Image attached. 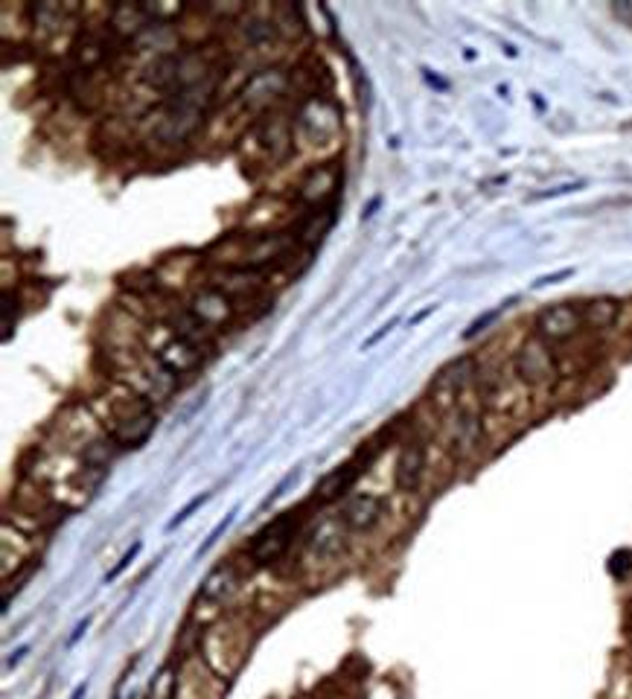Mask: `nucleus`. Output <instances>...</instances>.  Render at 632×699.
<instances>
[{"label": "nucleus", "mask_w": 632, "mask_h": 699, "mask_svg": "<svg viewBox=\"0 0 632 699\" xmlns=\"http://www.w3.org/2000/svg\"><path fill=\"white\" fill-rule=\"evenodd\" d=\"M298 525H300V516L295 510H286L277 519H271V522L254 537V542L248 545L251 559H254L257 566L277 563V559H280L289 551L292 539L298 537Z\"/></svg>", "instance_id": "obj_1"}, {"label": "nucleus", "mask_w": 632, "mask_h": 699, "mask_svg": "<svg viewBox=\"0 0 632 699\" xmlns=\"http://www.w3.org/2000/svg\"><path fill=\"white\" fill-rule=\"evenodd\" d=\"M155 409L146 397H137L132 402L129 411H123L114 417L111 423V440L117 443L120 449H137L149 440V435L155 431Z\"/></svg>", "instance_id": "obj_2"}, {"label": "nucleus", "mask_w": 632, "mask_h": 699, "mask_svg": "<svg viewBox=\"0 0 632 699\" xmlns=\"http://www.w3.org/2000/svg\"><path fill=\"white\" fill-rule=\"evenodd\" d=\"M580 327H583V312L574 309L572 303L548 307L536 317V336L542 341H551V345H560V341H568L572 336H577Z\"/></svg>", "instance_id": "obj_3"}, {"label": "nucleus", "mask_w": 632, "mask_h": 699, "mask_svg": "<svg viewBox=\"0 0 632 699\" xmlns=\"http://www.w3.org/2000/svg\"><path fill=\"white\" fill-rule=\"evenodd\" d=\"M368 464H371V457L359 455L356 461H347V464H341L338 469H333V473H326L318 481V487H315V499H318L321 504H333V501L347 499L350 490L356 487V481L362 478L364 466H368Z\"/></svg>", "instance_id": "obj_4"}, {"label": "nucleus", "mask_w": 632, "mask_h": 699, "mask_svg": "<svg viewBox=\"0 0 632 699\" xmlns=\"http://www.w3.org/2000/svg\"><path fill=\"white\" fill-rule=\"evenodd\" d=\"M151 355H155V359L163 367H167V371L175 379L193 373V371H198V367H201V347H196L193 341H187L184 336H179L175 329H172V336H169L167 345H160Z\"/></svg>", "instance_id": "obj_5"}, {"label": "nucleus", "mask_w": 632, "mask_h": 699, "mask_svg": "<svg viewBox=\"0 0 632 699\" xmlns=\"http://www.w3.org/2000/svg\"><path fill=\"white\" fill-rule=\"evenodd\" d=\"M382 513H385V499H379L373 492H359L344 501L338 519L344 522L350 533H362V530H371L382 519Z\"/></svg>", "instance_id": "obj_6"}, {"label": "nucleus", "mask_w": 632, "mask_h": 699, "mask_svg": "<svg viewBox=\"0 0 632 699\" xmlns=\"http://www.w3.org/2000/svg\"><path fill=\"white\" fill-rule=\"evenodd\" d=\"M475 376V364L472 359H458L452 362L444 373L437 376L435 382V405L440 411H449L454 402H458V397L463 393V388L470 385V379Z\"/></svg>", "instance_id": "obj_7"}, {"label": "nucleus", "mask_w": 632, "mask_h": 699, "mask_svg": "<svg viewBox=\"0 0 632 699\" xmlns=\"http://www.w3.org/2000/svg\"><path fill=\"white\" fill-rule=\"evenodd\" d=\"M516 371L530 385H542V382H551L554 379V355L548 353L545 341H527V345L519 350L516 355Z\"/></svg>", "instance_id": "obj_8"}, {"label": "nucleus", "mask_w": 632, "mask_h": 699, "mask_svg": "<svg viewBox=\"0 0 632 699\" xmlns=\"http://www.w3.org/2000/svg\"><path fill=\"white\" fill-rule=\"evenodd\" d=\"M423 473H426V449H423L420 440H411L399 449V457H397V469H394L397 490L399 492H414L417 487H420Z\"/></svg>", "instance_id": "obj_9"}, {"label": "nucleus", "mask_w": 632, "mask_h": 699, "mask_svg": "<svg viewBox=\"0 0 632 699\" xmlns=\"http://www.w3.org/2000/svg\"><path fill=\"white\" fill-rule=\"evenodd\" d=\"M344 537H347V528L341 519H324V522L309 533L307 548L318 559H333L344 551Z\"/></svg>", "instance_id": "obj_10"}, {"label": "nucleus", "mask_w": 632, "mask_h": 699, "mask_svg": "<svg viewBox=\"0 0 632 699\" xmlns=\"http://www.w3.org/2000/svg\"><path fill=\"white\" fill-rule=\"evenodd\" d=\"M193 315H196L198 321L205 324L207 329H213V327H219V324L227 321V317H231V303H227V298L222 295V291L207 289L205 295L196 298Z\"/></svg>", "instance_id": "obj_11"}, {"label": "nucleus", "mask_w": 632, "mask_h": 699, "mask_svg": "<svg viewBox=\"0 0 632 699\" xmlns=\"http://www.w3.org/2000/svg\"><path fill=\"white\" fill-rule=\"evenodd\" d=\"M234 586H236V568H234V563H222V566H216L205 577L198 597H201V601L216 603V601H224V597L234 592Z\"/></svg>", "instance_id": "obj_12"}, {"label": "nucleus", "mask_w": 632, "mask_h": 699, "mask_svg": "<svg viewBox=\"0 0 632 699\" xmlns=\"http://www.w3.org/2000/svg\"><path fill=\"white\" fill-rule=\"evenodd\" d=\"M618 315H621L618 300L600 298V300H591V303H586V307H583V324L595 327V329H606V327H612L618 321Z\"/></svg>", "instance_id": "obj_13"}, {"label": "nucleus", "mask_w": 632, "mask_h": 699, "mask_svg": "<svg viewBox=\"0 0 632 699\" xmlns=\"http://www.w3.org/2000/svg\"><path fill=\"white\" fill-rule=\"evenodd\" d=\"M175 694H179V673L172 662H167L149 682V699H175Z\"/></svg>", "instance_id": "obj_14"}, {"label": "nucleus", "mask_w": 632, "mask_h": 699, "mask_svg": "<svg viewBox=\"0 0 632 699\" xmlns=\"http://www.w3.org/2000/svg\"><path fill=\"white\" fill-rule=\"evenodd\" d=\"M478 435H481V423H478V414L466 411L458 426H454V452H470L475 443H478Z\"/></svg>", "instance_id": "obj_15"}, {"label": "nucleus", "mask_w": 632, "mask_h": 699, "mask_svg": "<svg viewBox=\"0 0 632 699\" xmlns=\"http://www.w3.org/2000/svg\"><path fill=\"white\" fill-rule=\"evenodd\" d=\"M141 548H143V545H141V542H134L132 548L123 554V559L117 563V568H111V571H108V577H105V580H108V583H114V580H117V577L123 575V571H125V568H129V566L134 563V556L141 554Z\"/></svg>", "instance_id": "obj_16"}, {"label": "nucleus", "mask_w": 632, "mask_h": 699, "mask_svg": "<svg viewBox=\"0 0 632 699\" xmlns=\"http://www.w3.org/2000/svg\"><path fill=\"white\" fill-rule=\"evenodd\" d=\"M207 499H210V492H201V495H196V499H193V501H189V504L184 507V510H179V513H175V519H172V522H169V530H172V528H179V525L184 522V519H187L189 513H193V510H196V507H201V504H205Z\"/></svg>", "instance_id": "obj_17"}, {"label": "nucleus", "mask_w": 632, "mask_h": 699, "mask_svg": "<svg viewBox=\"0 0 632 699\" xmlns=\"http://www.w3.org/2000/svg\"><path fill=\"white\" fill-rule=\"evenodd\" d=\"M504 312V307H499V309H492L490 315H484V317H478V321L470 327V329H466V333H463V338H472V336H478V333H481V329L487 327V324H492V321H496V317Z\"/></svg>", "instance_id": "obj_18"}, {"label": "nucleus", "mask_w": 632, "mask_h": 699, "mask_svg": "<svg viewBox=\"0 0 632 699\" xmlns=\"http://www.w3.org/2000/svg\"><path fill=\"white\" fill-rule=\"evenodd\" d=\"M231 525H234V513H231V516H224V522H219V525H216V530H213V533H210V537H207V542H205V545H201V551H207V548H210V545H213V542H216V539H219V533H224V528H231Z\"/></svg>", "instance_id": "obj_19"}, {"label": "nucleus", "mask_w": 632, "mask_h": 699, "mask_svg": "<svg viewBox=\"0 0 632 699\" xmlns=\"http://www.w3.org/2000/svg\"><path fill=\"white\" fill-rule=\"evenodd\" d=\"M12 336V298H4V341H9Z\"/></svg>", "instance_id": "obj_20"}, {"label": "nucleus", "mask_w": 632, "mask_h": 699, "mask_svg": "<svg viewBox=\"0 0 632 699\" xmlns=\"http://www.w3.org/2000/svg\"><path fill=\"white\" fill-rule=\"evenodd\" d=\"M574 274V269H565V271H560V274H551V277H539L534 286H548V283H557V280H565V277H572Z\"/></svg>", "instance_id": "obj_21"}, {"label": "nucleus", "mask_w": 632, "mask_h": 699, "mask_svg": "<svg viewBox=\"0 0 632 699\" xmlns=\"http://www.w3.org/2000/svg\"><path fill=\"white\" fill-rule=\"evenodd\" d=\"M394 324H397V321H390V324H385V327H382V329H379V333H376V336H373V338L368 341V345H364V347H373V345H376V341H379V338H382V336H388V333H390V329H394Z\"/></svg>", "instance_id": "obj_22"}, {"label": "nucleus", "mask_w": 632, "mask_h": 699, "mask_svg": "<svg viewBox=\"0 0 632 699\" xmlns=\"http://www.w3.org/2000/svg\"><path fill=\"white\" fill-rule=\"evenodd\" d=\"M87 624H91V621H87V618H85V621H82V624H79V627H76V632L70 635V644H76V641H79V639H82V632L87 630Z\"/></svg>", "instance_id": "obj_23"}, {"label": "nucleus", "mask_w": 632, "mask_h": 699, "mask_svg": "<svg viewBox=\"0 0 632 699\" xmlns=\"http://www.w3.org/2000/svg\"><path fill=\"white\" fill-rule=\"evenodd\" d=\"M85 691H87V685H79V688L73 691V696H70V699H82V696H85Z\"/></svg>", "instance_id": "obj_24"}]
</instances>
